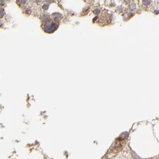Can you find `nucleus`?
<instances>
[{
  "label": "nucleus",
  "mask_w": 159,
  "mask_h": 159,
  "mask_svg": "<svg viewBox=\"0 0 159 159\" xmlns=\"http://www.w3.org/2000/svg\"><path fill=\"white\" fill-rule=\"evenodd\" d=\"M143 4H144V5H145V6H147V5H149V4H150V1H149V0H144Z\"/></svg>",
  "instance_id": "1"
},
{
  "label": "nucleus",
  "mask_w": 159,
  "mask_h": 159,
  "mask_svg": "<svg viewBox=\"0 0 159 159\" xmlns=\"http://www.w3.org/2000/svg\"><path fill=\"white\" fill-rule=\"evenodd\" d=\"M94 12L95 13V14H98V13H100V11H99L98 9H96V10L94 11Z\"/></svg>",
  "instance_id": "2"
}]
</instances>
